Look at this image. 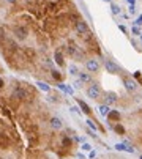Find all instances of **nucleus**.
I'll return each mask as SVG.
<instances>
[{
	"label": "nucleus",
	"mask_w": 142,
	"mask_h": 159,
	"mask_svg": "<svg viewBox=\"0 0 142 159\" xmlns=\"http://www.w3.org/2000/svg\"><path fill=\"white\" fill-rule=\"evenodd\" d=\"M98 110H100V115H103V117H107V113H109V106L107 104H103V106H100L98 107Z\"/></svg>",
	"instance_id": "2eb2a0df"
},
{
	"label": "nucleus",
	"mask_w": 142,
	"mask_h": 159,
	"mask_svg": "<svg viewBox=\"0 0 142 159\" xmlns=\"http://www.w3.org/2000/svg\"><path fill=\"white\" fill-rule=\"evenodd\" d=\"M93 159H96V158H93Z\"/></svg>",
	"instance_id": "4c0bfd02"
},
{
	"label": "nucleus",
	"mask_w": 142,
	"mask_h": 159,
	"mask_svg": "<svg viewBox=\"0 0 142 159\" xmlns=\"http://www.w3.org/2000/svg\"><path fill=\"white\" fill-rule=\"evenodd\" d=\"M81 87H82V82L81 80H76L74 82V88H81Z\"/></svg>",
	"instance_id": "c85d7f7f"
},
{
	"label": "nucleus",
	"mask_w": 142,
	"mask_h": 159,
	"mask_svg": "<svg viewBox=\"0 0 142 159\" xmlns=\"http://www.w3.org/2000/svg\"><path fill=\"white\" fill-rule=\"evenodd\" d=\"M118 28H120V30H122L123 33H128V28H126L125 25H122V24H120V25H118Z\"/></svg>",
	"instance_id": "cd10ccee"
},
{
	"label": "nucleus",
	"mask_w": 142,
	"mask_h": 159,
	"mask_svg": "<svg viewBox=\"0 0 142 159\" xmlns=\"http://www.w3.org/2000/svg\"><path fill=\"white\" fill-rule=\"evenodd\" d=\"M134 77H141V71H136L134 73Z\"/></svg>",
	"instance_id": "473e14b6"
},
{
	"label": "nucleus",
	"mask_w": 142,
	"mask_h": 159,
	"mask_svg": "<svg viewBox=\"0 0 142 159\" xmlns=\"http://www.w3.org/2000/svg\"><path fill=\"white\" fill-rule=\"evenodd\" d=\"M115 150H118V151H126V153H134V148L133 146H129L128 143H117L115 145Z\"/></svg>",
	"instance_id": "0eeeda50"
},
{
	"label": "nucleus",
	"mask_w": 142,
	"mask_h": 159,
	"mask_svg": "<svg viewBox=\"0 0 142 159\" xmlns=\"http://www.w3.org/2000/svg\"><path fill=\"white\" fill-rule=\"evenodd\" d=\"M13 33H14V36H16V40H19V41H25L29 36V30L25 25H16Z\"/></svg>",
	"instance_id": "f257e3e1"
},
{
	"label": "nucleus",
	"mask_w": 142,
	"mask_h": 159,
	"mask_svg": "<svg viewBox=\"0 0 142 159\" xmlns=\"http://www.w3.org/2000/svg\"><path fill=\"white\" fill-rule=\"evenodd\" d=\"M7 2H8V3H16L17 0H7Z\"/></svg>",
	"instance_id": "72a5a7b5"
},
{
	"label": "nucleus",
	"mask_w": 142,
	"mask_h": 159,
	"mask_svg": "<svg viewBox=\"0 0 142 159\" xmlns=\"http://www.w3.org/2000/svg\"><path fill=\"white\" fill-rule=\"evenodd\" d=\"M51 126H52L54 129H62V128H63V123H62V120H60V118L54 117V118L51 120Z\"/></svg>",
	"instance_id": "4468645a"
},
{
	"label": "nucleus",
	"mask_w": 142,
	"mask_h": 159,
	"mask_svg": "<svg viewBox=\"0 0 142 159\" xmlns=\"http://www.w3.org/2000/svg\"><path fill=\"white\" fill-rule=\"evenodd\" d=\"M25 96H27V93H25L24 88H21V87L14 88V92H13V98L14 99H24Z\"/></svg>",
	"instance_id": "6e6552de"
},
{
	"label": "nucleus",
	"mask_w": 142,
	"mask_h": 159,
	"mask_svg": "<svg viewBox=\"0 0 142 159\" xmlns=\"http://www.w3.org/2000/svg\"><path fill=\"white\" fill-rule=\"evenodd\" d=\"M141 159H142V156H141Z\"/></svg>",
	"instance_id": "e433bc0d"
},
{
	"label": "nucleus",
	"mask_w": 142,
	"mask_h": 159,
	"mask_svg": "<svg viewBox=\"0 0 142 159\" xmlns=\"http://www.w3.org/2000/svg\"><path fill=\"white\" fill-rule=\"evenodd\" d=\"M79 80L82 82V84H88V82H92V76L88 74V73H79Z\"/></svg>",
	"instance_id": "ddd939ff"
},
{
	"label": "nucleus",
	"mask_w": 142,
	"mask_h": 159,
	"mask_svg": "<svg viewBox=\"0 0 142 159\" xmlns=\"http://www.w3.org/2000/svg\"><path fill=\"white\" fill-rule=\"evenodd\" d=\"M71 110L74 112V113H81V110H79V107H76V106H73V107H71Z\"/></svg>",
	"instance_id": "c756f323"
},
{
	"label": "nucleus",
	"mask_w": 142,
	"mask_h": 159,
	"mask_svg": "<svg viewBox=\"0 0 142 159\" xmlns=\"http://www.w3.org/2000/svg\"><path fill=\"white\" fill-rule=\"evenodd\" d=\"M87 96L92 99H98L100 96H101V88H100V85L98 84L90 85V87L87 88Z\"/></svg>",
	"instance_id": "f03ea898"
},
{
	"label": "nucleus",
	"mask_w": 142,
	"mask_h": 159,
	"mask_svg": "<svg viewBox=\"0 0 142 159\" xmlns=\"http://www.w3.org/2000/svg\"><path fill=\"white\" fill-rule=\"evenodd\" d=\"M85 123H87V125H88V128H90L93 132H96V131H98V126L95 125V121H92V120H87Z\"/></svg>",
	"instance_id": "412c9836"
},
{
	"label": "nucleus",
	"mask_w": 142,
	"mask_h": 159,
	"mask_svg": "<svg viewBox=\"0 0 142 159\" xmlns=\"http://www.w3.org/2000/svg\"><path fill=\"white\" fill-rule=\"evenodd\" d=\"M62 145H63L65 148H70V146L73 145V140H71L70 137H63V139H62Z\"/></svg>",
	"instance_id": "a211bd4d"
},
{
	"label": "nucleus",
	"mask_w": 142,
	"mask_h": 159,
	"mask_svg": "<svg viewBox=\"0 0 142 159\" xmlns=\"http://www.w3.org/2000/svg\"><path fill=\"white\" fill-rule=\"evenodd\" d=\"M131 33L134 35V36H139V35H141V28H139L137 25H133V27H131Z\"/></svg>",
	"instance_id": "5701e85b"
},
{
	"label": "nucleus",
	"mask_w": 142,
	"mask_h": 159,
	"mask_svg": "<svg viewBox=\"0 0 142 159\" xmlns=\"http://www.w3.org/2000/svg\"><path fill=\"white\" fill-rule=\"evenodd\" d=\"M54 60H55V63H57L58 66H63V65H65L63 54H62L60 51H55V54H54Z\"/></svg>",
	"instance_id": "f8f14e48"
},
{
	"label": "nucleus",
	"mask_w": 142,
	"mask_h": 159,
	"mask_svg": "<svg viewBox=\"0 0 142 159\" xmlns=\"http://www.w3.org/2000/svg\"><path fill=\"white\" fill-rule=\"evenodd\" d=\"M139 36H141V41H142V33H141V35H139Z\"/></svg>",
	"instance_id": "f704fd0d"
},
{
	"label": "nucleus",
	"mask_w": 142,
	"mask_h": 159,
	"mask_svg": "<svg viewBox=\"0 0 142 159\" xmlns=\"http://www.w3.org/2000/svg\"><path fill=\"white\" fill-rule=\"evenodd\" d=\"M85 68H87L88 73H98L100 71V63H98V60L90 58V60H87V63H85Z\"/></svg>",
	"instance_id": "20e7f679"
},
{
	"label": "nucleus",
	"mask_w": 142,
	"mask_h": 159,
	"mask_svg": "<svg viewBox=\"0 0 142 159\" xmlns=\"http://www.w3.org/2000/svg\"><path fill=\"white\" fill-rule=\"evenodd\" d=\"M51 76L55 79V80H58V82L62 80V73L57 71V69H52V71H51Z\"/></svg>",
	"instance_id": "6ab92c4d"
},
{
	"label": "nucleus",
	"mask_w": 142,
	"mask_h": 159,
	"mask_svg": "<svg viewBox=\"0 0 142 159\" xmlns=\"http://www.w3.org/2000/svg\"><path fill=\"white\" fill-rule=\"evenodd\" d=\"M128 2V5H136V0H126Z\"/></svg>",
	"instance_id": "2f4dec72"
},
{
	"label": "nucleus",
	"mask_w": 142,
	"mask_h": 159,
	"mask_svg": "<svg viewBox=\"0 0 142 159\" xmlns=\"http://www.w3.org/2000/svg\"><path fill=\"white\" fill-rule=\"evenodd\" d=\"M134 25H137V27H141V25H142V14H139V16H137V19L134 20Z\"/></svg>",
	"instance_id": "393cba45"
},
{
	"label": "nucleus",
	"mask_w": 142,
	"mask_h": 159,
	"mask_svg": "<svg viewBox=\"0 0 142 159\" xmlns=\"http://www.w3.org/2000/svg\"><path fill=\"white\" fill-rule=\"evenodd\" d=\"M88 158H90V159L96 158V151H95V150H90V154H88Z\"/></svg>",
	"instance_id": "bb28decb"
},
{
	"label": "nucleus",
	"mask_w": 142,
	"mask_h": 159,
	"mask_svg": "<svg viewBox=\"0 0 142 159\" xmlns=\"http://www.w3.org/2000/svg\"><path fill=\"white\" fill-rule=\"evenodd\" d=\"M128 11H129V14H136V13H137V11H136V5H129Z\"/></svg>",
	"instance_id": "a878e982"
},
{
	"label": "nucleus",
	"mask_w": 142,
	"mask_h": 159,
	"mask_svg": "<svg viewBox=\"0 0 142 159\" xmlns=\"http://www.w3.org/2000/svg\"><path fill=\"white\" fill-rule=\"evenodd\" d=\"M104 68H106V71L111 73V74H118L120 73V66L112 60H104Z\"/></svg>",
	"instance_id": "7ed1b4c3"
},
{
	"label": "nucleus",
	"mask_w": 142,
	"mask_h": 159,
	"mask_svg": "<svg viewBox=\"0 0 142 159\" xmlns=\"http://www.w3.org/2000/svg\"><path fill=\"white\" fill-rule=\"evenodd\" d=\"M104 2H111V0H104Z\"/></svg>",
	"instance_id": "c9c22d12"
},
{
	"label": "nucleus",
	"mask_w": 142,
	"mask_h": 159,
	"mask_svg": "<svg viewBox=\"0 0 142 159\" xmlns=\"http://www.w3.org/2000/svg\"><path fill=\"white\" fill-rule=\"evenodd\" d=\"M36 85H38V88H40L41 92H46V93L51 92V87L47 84H44V82H36Z\"/></svg>",
	"instance_id": "dca6fc26"
},
{
	"label": "nucleus",
	"mask_w": 142,
	"mask_h": 159,
	"mask_svg": "<svg viewBox=\"0 0 142 159\" xmlns=\"http://www.w3.org/2000/svg\"><path fill=\"white\" fill-rule=\"evenodd\" d=\"M118 99H117V95H115L114 92H107L106 93V104L107 106H112V104H115Z\"/></svg>",
	"instance_id": "9d476101"
},
{
	"label": "nucleus",
	"mask_w": 142,
	"mask_h": 159,
	"mask_svg": "<svg viewBox=\"0 0 142 159\" xmlns=\"http://www.w3.org/2000/svg\"><path fill=\"white\" fill-rule=\"evenodd\" d=\"M111 11H112V14H115V16H117V14L122 13V8L118 7L117 3H111Z\"/></svg>",
	"instance_id": "f3484780"
},
{
	"label": "nucleus",
	"mask_w": 142,
	"mask_h": 159,
	"mask_svg": "<svg viewBox=\"0 0 142 159\" xmlns=\"http://www.w3.org/2000/svg\"><path fill=\"white\" fill-rule=\"evenodd\" d=\"M107 120L109 121H118V120H120V112L118 110H109Z\"/></svg>",
	"instance_id": "9b49d317"
},
{
	"label": "nucleus",
	"mask_w": 142,
	"mask_h": 159,
	"mask_svg": "<svg viewBox=\"0 0 142 159\" xmlns=\"http://www.w3.org/2000/svg\"><path fill=\"white\" fill-rule=\"evenodd\" d=\"M70 74L71 76L79 74V69H78V66H76V65H71V66H70Z\"/></svg>",
	"instance_id": "4be33fe9"
},
{
	"label": "nucleus",
	"mask_w": 142,
	"mask_h": 159,
	"mask_svg": "<svg viewBox=\"0 0 142 159\" xmlns=\"http://www.w3.org/2000/svg\"><path fill=\"white\" fill-rule=\"evenodd\" d=\"M3 87H5V80L0 77V88H3Z\"/></svg>",
	"instance_id": "7c9ffc66"
},
{
	"label": "nucleus",
	"mask_w": 142,
	"mask_h": 159,
	"mask_svg": "<svg viewBox=\"0 0 142 159\" xmlns=\"http://www.w3.org/2000/svg\"><path fill=\"white\" fill-rule=\"evenodd\" d=\"M114 131L117 132V134H120V135L125 134V128H123L122 125H115V126H114Z\"/></svg>",
	"instance_id": "aec40b11"
},
{
	"label": "nucleus",
	"mask_w": 142,
	"mask_h": 159,
	"mask_svg": "<svg viewBox=\"0 0 142 159\" xmlns=\"http://www.w3.org/2000/svg\"><path fill=\"white\" fill-rule=\"evenodd\" d=\"M74 27H76V32H78V33H81V35L90 32V30H88V24L85 22V20H82V19L76 20V25H74Z\"/></svg>",
	"instance_id": "39448f33"
},
{
	"label": "nucleus",
	"mask_w": 142,
	"mask_h": 159,
	"mask_svg": "<svg viewBox=\"0 0 142 159\" xmlns=\"http://www.w3.org/2000/svg\"><path fill=\"white\" fill-rule=\"evenodd\" d=\"M78 106H79V109H81L82 112H84L85 115H90L92 113V109H90V106L87 104V102H84L82 99H78Z\"/></svg>",
	"instance_id": "1a4fd4ad"
},
{
	"label": "nucleus",
	"mask_w": 142,
	"mask_h": 159,
	"mask_svg": "<svg viewBox=\"0 0 142 159\" xmlns=\"http://www.w3.org/2000/svg\"><path fill=\"white\" fill-rule=\"evenodd\" d=\"M81 148L84 150V151H90V150H93L90 143H85V142H82V146H81Z\"/></svg>",
	"instance_id": "b1692460"
},
{
	"label": "nucleus",
	"mask_w": 142,
	"mask_h": 159,
	"mask_svg": "<svg viewBox=\"0 0 142 159\" xmlns=\"http://www.w3.org/2000/svg\"><path fill=\"white\" fill-rule=\"evenodd\" d=\"M123 84H125V88L128 90V92H136V88H137L136 80H133V79H129V77L123 79Z\"/></svg>",
	"instance_id": "423d86ee"
}]
</instances>
